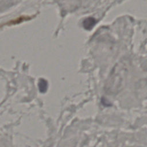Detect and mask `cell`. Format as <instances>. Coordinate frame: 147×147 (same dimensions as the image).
Returning a JSON list of instances; mask_svg holds the SVG:
<instances>
[{
	"label": "cell",
	"mask_w": 147,
	"mask_h": 147,
	"mask_svg": "<svg viewBox=\"0 0 147 147\" xmlns=\"http://www.w3.org/2000/svg\"><path fill=\"white\" fill-rule=\"evenodd\" d=\"M96 23V21L95 18L89 17L84 20L83 22V26L85 29L90 30L93 28Z\"/></svg>",
	"instance_id": "1"
},
{
	"label": "cell",
	"mask_w": 147,
	"mask_h": 147,
	"mask_svg": "<svg viewBox=\"0 0 147 147\" xmlns=\"http://www.w3.org/2000/svg\"><path fill=\"white\" fill-rule=\"evenodd\" d=\"M38 89L40 92L44 93L47 91L48 88V82L44 79H40L38 83Z\"/></svg>",
	"instance_id": "2"
}]
</instances>
